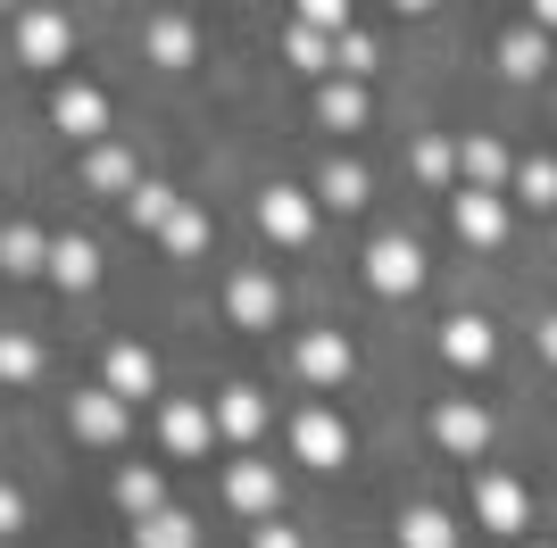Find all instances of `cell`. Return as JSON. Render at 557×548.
<instances>
[{"label": "cell", "mask_w": 557, "mask_h": 548, "mask_svg": "<svg viewBox=\"0 0 557 548\" xmlns=\"http://www.w3.org/2000/svg\"><path fill=\"white\" fill-rule=\"evenodd\" d=\"M367 283L383 299H408L424 283V250H417V241H399V233H383V241L367 250Z\"/></svg>", "instance_id": "6da1fadb"}, {"label": "cell", "mask_w": 557, "mask_h": 548, "mask_svg": "<svg viewBox=\"0 0 557 548\" xmlns=\"http://www.w3.org/2000/svg\"><path fill=\"white\" fill-rule=\"evenodd\" d=\"M449 225H458V241H474V250H499V241H508V200L466 183L458 200H449Z\"/></svg>", "instance_id": "7a4b0ae2"}, {"label": "cell", "mask_w": 557, "mask_h": 548, "mask_svg": "<svg viewBox=\"0 0 557 548\" xmlns=\"http://www.w3.org/2000/svg\"><path fill=\"white\" fill-rule=\"evenodd\" d=\"M258 225L275 233L283 250H300L308 233H317V208H308V191H292V183H275V191H258Z\"/></svg>", "instance_id": "3957f363"}, {"label": "cell", "mask_w": 557, "mask_h": 548, "mask_svg": "<svg viewBox=\"0 0 557 548\" xmlns=\"http://www.w3.org/2000/svg\"><path fill=\"white\" fill-rule=\"evenodd\" d=\"M292 449H300V465H325V474H333V465L349 457V424L333 408H308L300 424H292Z\"/></svg>", "instance_id": "277c9868"}, {"label": "cell", "mask_w": 557, "mask_h": 548, "mask_svg": "<svg viewBox=\"0 0 557 548\" xmlns=\"http://www.w3.org/2000/svg\"><path fill=\"white\" fill-rule=\"evenodd\" d=\"M474 515H483V532H524V524H533V499H524V482L483 474V482H474Z\"/></svg>", "instance_id": "5b68a950"}, {"label": "cell", "mask_w": 557, "mask_h": 548, "mask_svg": "<svg viewBox=\"0 0 557 548\" xmlns=\"http://www.w3.org/2000/svg\"><path fill=\"white\" fill-rule=\"evenodd\" d=\"M225 499L242 507L250 524H267V515H275V499H283L275 465H267V457H242V465H233V474H225Z\"/></svg>", "instance_id": "8992f818"}, {"label": "cell", "mask_w": 557, "mask_h": 548, "mask_svg": "<svg viewBox=\"0 0 557 548\" xmlns=\"http://www.w3.org/2000/svg\"><path fill=\"white\" fill-rule=\"evenodd\" d=\"M433 440H442L449 457H483V449H491V415L466 408V399H449V408L433 415Z\"/></svg>", "instance_id": "52a82bcc"}, {"label": "cell", "mask_w": 557, "mask_h": 548, "mask_svg": "<svg viewBox=\"0 0 557 548\" xmlns=\"http://www.w3.org/2000/svg\"><path fill=\"white\" fill-rule=\"evenodd\" d=\"M42 266H50V283H59V291H92V283H100V250L84 241V233H59Z\"/></svg>", "instance_id": "ba28073f"}, {"label": "cell", "mask_w": 557, "mask_h": 548, "mask_svg": "<svg viewBox=\"0 0 557 548\" xmlns=\"http://www.w3.org/2000/svg\"><path fill=\"white\" fill-rule=\"evenodd\" d=\"M225 308H233V324H242V333H267V324L283 316V291L267 283V274H233Z\"/></svg>", "instance_id": "9c48e42d"}, {"label": "cell", "mask_w": 557, "mask_h": 548, "mask_svg": "<svg viewBox=\"0 0 557 548\" xmlns=\"http://www.w3.org/2000/svg\"><path fill=\"white\" fill-rule=\"evenodd\" d=\"M75 433H84V440H100V449H109V440L116 433H125V399H116V390L109 383H100V390H75Z\"/></svg>", "instance_id": "30bf717a"}, {"label": "cell", "mask_w": 557, "mask_h": 548, "mask_svg": "<svg viewBox=\"0 0 557 548\" xmlns=\"http://www.w3.org/2000/svg\"><path fill=\"white\" fill-rule=\"evenodd\" d=\"M109 390L125 399V408H134V399H150V390H159V358H150V349H134V341H116V349H109Z\"/></svg>", "instance_id": "8fae6325"}, {"label": "cell", "mask_w": 557, "mask_h": 548, "mask_svg": "<svg viewBox=\"0 0 557 548\" xmlns=\"http://www.w3.org/2000/svg\"><path fill=\"white\" fill-rule=\"evenodd\" d=\"M349 365H358V358H349V341H342V333H308V341H300V374H308L317 390L349 383Z\"/></svg>", "instance_id": "7c38bea8"}, {"label": "cell", "mask_w": 557, "mask_h": 548, "mask_svg": "<svg viewBox=\"0 0 557 548\" xmlns=\"http://www.w3.org/2000/svg\"><path fill=\"white\" fill-rule=\"evenodd\" d=\"M50 116H59V125H67L75 141H92V134H109V100H100L92 84H67V91H59V100H50Z\"/></svg>", "instance_id": "4fadbf2b"}, {"label": "cell", "mask_w": 557, "mask_h": 548, "mask_svg": "<svg viewBox=\"0 0 557 548\" xmlns=\"http://www.w3.org/2000/svg\"><path fill=\"white\" fill-rule=\"evenodd\" d=\"M159 433H166V449H175V457H200V449H216V415L191 408V399H175Z\"/></svg>", "instance_id": "5bb4252c"}, {"label": "cell", "mask_w": 557, "mask_h": 548, "mask_svg": "<svg viewBox=\"0 0 557 548\" xmlns=\"http://www.w3.org/2000/svg\"><path fill=\"white\" fill-rule=\"evenodd\" d=\"M67 17H50V9H34V17H25V34H17V50H25V67H59V59H67Z\"/></svg>", "instance_id": "9a60e30c"}, {"label": "cell", "mask_w": 557, "mask_h": 548, "mask_svg": "<svg viewBox=\"0 0 557 548\" xmlns=\"http://www.w3.org/2000/svg\"><path fill=\"white\" fill-rule=\"evenodd\" d=\"M491 349H499V341H491L483 316H449V324H442V358L466 365V374H474V365H491Z\"/></svg>", "instance_id": "2e32d148"}, {"label": "cell", "mask_w": 557, "mask_h": 548, "mask_svg": "<svg viewBox=\"0 0 557 548\" xmlns=\"http://www.w3.org/2000/svg\"><path fill=\"white\" fill-rule=\"evenodd\" d=\"M216 433H225V440H258V433H267V399H258L250 383H233L225 399H216Z\"/></svg>", "instance_id": "e0dca14e"}, {"label": "cell", "mask_w": 557, "mask_h": 548, "mask_svg": "<svg viewBox=\"0 0 557 548\" xmlns=\"http://www.w3.org/2000/svg\"><path fill=\"white\" fill-rule=\"evenodd\" d=\"M541 67H549V34H541V25H516L508 42H499V75H516V84H533Z\"/></svg>", "instance_id": "ac0fdd59"}, {"label": "cell", "mask_w": 557, "mask_h": 548, "mask_svg": "<svg viewBox=\"0 0 557 548\" xmlns=\"http://www.w3.org/2000/svg\"><path fill=\"white\" fill-rule=\"evenodd\" d=\"M458 183H474V191H499V183H508V150H499V141H458Z\"/></svg>", "instance_id": "d6986e66"}, {"label": "cell", "mask_w": 557, "mask_h": 548, "mask_svg": "<svg viewBox=\"0 0 557 548\" xmlns=\"http://www.w3.org/2000/svg\"><path fill=\"white\" fill-rule=\"evenodd\" d=\"M134 548H200V524L175 515V507H159V515H141V524H134Z\"/></svg>", "instance_id": "ffe728a7"}, {"label": "cell", "mask_w": 557, "mask_h": 548, "mask_svg": "<svg viewBox=\"0 0 557 548\" xmlns=\"http://www.w3.org/2000/svg\"><path fill=\"white\" fill-rule=\"evenodd\" d=\"M399 548H458V524H449L442 507H408L399 515Z\"/></svg>", "instance_id": "44dd1931"}, {"label": "cell", "mask_w": 557, "mask_h": 548, "mask_svg": "<svg viewBox=\"0 0 557 548\" xmlns=\"http://www.w3.org/2000/svg\"><path fill=\"white\" fill-rule=\"evenodd\" d=\"M150 59H159V67H191V59H200V34H191L184 17H159L150 25Z\"/></svg>", "instance_id": "7402d4cb"}, {"label": "cell", "mask_w": 557, "mask_h": 548, "mask_svg": "<svg viewBox=\"0 0 557 548\" xmlns=\"http://www.w3.org/2000/svg\"><path fill=\"white\" fill-rule=\"evenodd\" d=\"M317 116H325L333 134H358V125H367V91L358 84H325L317 91Z\"/></svg>", "instance_id": "603a6c76"}, {"label": "cell", "mask_w": 557, "mask_h": 548, "mask_svg": "<svg viewBox=\"0 0 557 548\" xmlns=\"http://www.w3.org/2000/svg\"><path fill=\"white\" fill-rule=\"evenodd\" d=\"M116 507H125V515H134V524H141V515H159V474H150V465H125V474H116Z\"/></svg>", "instance_id": "cb8c5ba5"}, {"label": "cell", "mask_w": 557, "mask_h": 548, "mask_svg": "<svg viewBox=\"0 0 557 548\" xmlns=\"http://www.w3.org/2000/svg\"><path fill=\"white\" fill-rule=\"evenodd\" d=\"M42 374V349L25 341V333H0V390H25Z\"/></svg>", "instance_id": "d4e9b609"}, {"label": "cell", "mask_w": 557, "mask_h": 548, "mask_svg": "<svg viewBox=\"0 0 557 548\" xmlns=\"http://www.w3.org/2000/svg\"><path fill=\"white\" fill-rule=\"evenodd\" d=\"M42 258H50V241L34 225H9V233H0V266H9V274H34Z\"/></svg>", "instance_id": "484cf974"}, {"label": "cell", "mask_w": 557, "mask_h": 548, "mask_svg": "<svg viewBox=\"0 0 557 548\" xmlns=\"http://www.w3.org/2000/svg\"><path fill=\"white\" fill-rule=\"evenodd\" d=\"M166 250H175V258L209 250V216H200V208H184V200H175V208H166Z\"/></svg>", "instance_id": "4316f807"}, {"label": "cell", "mask_w": 557, "mask_h": 548, "mask_svg": "<svg viewBox=\"0 0 557 548\" xmlns=\"http://www.w3.org/2000/svg\"><path fill=\"white\" fill-rule=\"evenodd\" d=\"M283 50H292V67H308V75L333 67V34H317V25H292V34H283Z\"/></svg>", "instance_id": "83f0119b"}, {"label": "cell", "mask_w": 557, "mask_h": 548, "mask_svg": "<svg viewBox=\"0 0 557 548\" xmlns=\"http://www.w3.org/2000/svg\"><path fill=\"white\" fill-rule=\"evenodd\" d=\"M317 200L325 208H367V175H358V166H325V175H317Z\"/></svg>", "instance_id": "f1b7e54d"}, {"label": "cell", "mask_w": 557, "mask_h": 548, "mask_svg": "<svg viewBox=\"0 0 557 548\" xmlns=\"http://www.w3.org/2000/svg\"><path fill=\"white\" fill-rule=\"evenodd\" d=\"M516 200L557 208V166H549V159H524V166H516Z\"/></svg>", "instance_id": "f546056e"}, {"label": "cell", "mask_w": 557, "mask_h": 548, "mask_svg": "<svg viewBox=\"0 0 557 548\" xmlns=\"http://www.w3.org/2000/svg\"><path fill=\"white\" fill-rule=\"evenodd\" d=\"M84 183H92V191H125V183H134V159H125V150H100V159L84 166Z\"/></svg>", "instance_id": "4dcf8cb0"}, {"label": "cell", "mask_w": 557, "mask_h": 548, "mask_svg": "<svg viewBox=\"0 0 557 548\" xmlns=\"http://www.w3.org/2000/svg\"><path fill=\"white\" fill-rule=\"evenodd\" d=\"M300 25H317V34H349V0H300Z\"/></svg>", "instance_id": "1f68e13d"}, {"label": "cell", "mask_w": 557, "mask_h": 548, "mask_svg": "<svg viewBox=\"0 0 557 548\" xmlns=\"http://www.w3.org/2000/svg\"><path fill=\"white\" fill-rule=\"evenodd\" d=\"M166 208H175V191H166V183H141V200H134V225H166Z\"/></svg>", "instance_id": "d6a6232c"}, {"label": "cell", "mask_w": 557, "mask_h": 548, "mask_svg": "<svg viewBox=\"0 0 557 548\" xmlns=\"http://www.w3.org/2000/svg\"><path fill=\"white\" fill-rule=\"evenodd\" d=\"M449 166H458V150H449V141H424V150H417V175H424V183H449Z\"/></svg>", "instance_id": "836d02e7"}, {"label": "cell", "mask_w": 557, "mask_h": 548, "mask_svg": "<svg viewBox=\"0 0 557 548\" xmlns=\"http://www.w3.org/2000/svg\"><path fill=\"white\" fill-rule=\"evenodd\" d=\"M333 67L367 75V67H374V42H367V34H342V50H333Z\"/></svg>", "instance_id": "e575fe53"}, {"label": "cell", "mask_w": 557, "mask_h": 548, "mask_svg": "<svg viewBox=\"0 0 557 548\" xmlns=\"http://www.w3.org/2000/svg\"><path fill=\"white\" fill-rule=\"evenodd\" d=\"M250 548H300V532H292V524H258Z\"/></svg>", "instance_id": "d590c367"}, {"label": "cell", "mask_w": 557, "mask_h": 548, "mask_svg": "<svg viewBox=\"0 0 557 548\" xmlns=\"http://www.w3.org/2000/svg\"><path fill=\"white\" fill-rule=\"evenodd\" d=\"M25 524V499H17V490H0V532H17Z\"/></svg>", "instance_id": "8d00e7d4"}, {"label": "cell", "mask_w": 557, "mask_h": 548, "mask_svg": "<svg viewBox=\"0 0 557 548\" xmlns=\"http://www.w3.org/2000/svg\"><path fill=\"white\" fill-rule=\"evenodd\" d=\"M533 25H541V34H557V0H533Z\"/></svg>", "instance_id": "74e56055"}, {"label": "cell", "mask_w": 557, "mask_h": 548, "mask_svg": "<svg viewBox=\"0 0 557 548\" xmlns=\"http://www.w3.org/2000/svg\"><path fill=\"white\" fill-rule=\"evenodd\" d=\"M541 358H549V365H557V316H549V324H541Z\"/></svg>", "instance_id": "f35d334b"}, {"label": "cell", "mask_w": 557, "mask_h": 548, "mask_svg": "<svg viewBox=\"0 0 557 548\" xmlns=\"http://www.w3.org/2000/svg\"><path fill=\"white\" fill-rule=\"evenodd\" d=\"M392 9H408V17H417V9H433V0H392Z\"/></svg>", "instance_id": "ab89813d"}, {"label": "cell", "mask_w": 557, "mask_h": 548, "mask_svg": "<svg viewBox=\"0 0 557 548\" xmlns=\"http://www.w3.org/2000/svg\"><path fill=\"white\" fill-rule=\"evenodd\" d=\"M533 548H549V540H533Z\"/></svg>", "instance_id": "60d3db41"}, {"label": "cell", "mask_w": 557, "mask_h": 548, "mask_svg": "<svg viewBox=\"0 0 557 548\" xmlns=\"http://www.w3.org/2000/svg\"><path fill=\"white\" fill-rule=\"evenodd\" d=\"M0 9H9V0H0Z\"/></svg>", "instance_id": "b9f144b4"}]
</instances>
